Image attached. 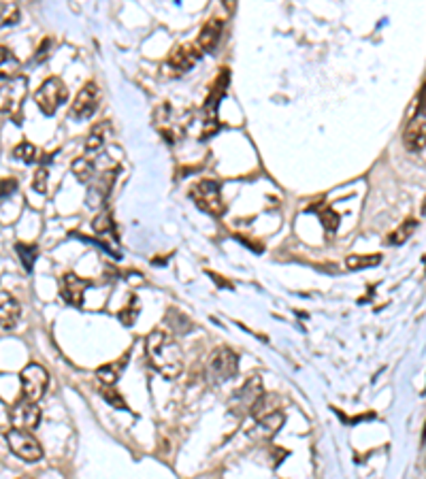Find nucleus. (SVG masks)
I'll return each instance as SVG.
<instances>
[{
	"label": "nucleus",
	"instance_id": "22",
	"mask_svg": "<svg viewBox=\"0 0 426 479\" xmlns=\"http://www.w3.org/2000/svg\"><path fill=\"white\" fill-rule=\"evenodd\" d=\"M13 158L20 160V162H24V165H32V162H37L39 151H37V147L30 141H22L20 145H15Z\"/></svg>",
	"mask_w": 426,
	"mask_h": 479
},
{
	"label": "nucleus",
	"instance_id": "9",
	"mask_svg": "<svg viewBox=\"0 0 426 479\" xmlns=\"http://www.w3.org/2000/svg\"><path fill=\"white\" fill-rule=\"evenodd\" d=\"M9 420H11V426L18 428V430H32L39 426L41 422V409L37 407V403H30L26 401V398H22V401H18L11 411H9Z\"/></svg>",
	"mask_w": 426,
	"mask_h": 479
},
{
	"label": "nucleus",
	"instance_id": "34",
	"mask_svg": "<svg viewBox=\"0 0 426 479\" xmlns=\"http://www.w3.org/2000/svg\"><path fill=\"white\" fill-rule=\"evenodd\" d=\"M422 111H424V117H426V90H424V105H422Z\"/></svg>",
	"mask_w": 426,
	"mask_h": 479
},
{
	"label": "nucleus",
	"instance_id": "19",
	"mask_svg": "<svg viewBox=\"0 0 426 479\" xmlns=\"http://www.w3.org/2000/svg\"><path fill=\"white\" fill-rule=\"evenodd\" d=\"M109 130H111V126H109L107 120H105V122H98V124L92 128V132L88 134V139H86V151H88V153H96V151L105 145Z\"/></svg>",
	"mask_w": 426,
	"mask_h": 479
},
{
	"label": "nucleus",
	"instance_id": "11",
	"mask_svg": "<svg viewBox=\"0 0 426 479\" xmlns=\"http://www.w3.org/2000/svg\"><path fill=\"white\" fill-rule=\"evenodd\" d=\"M283 422H286V416H283L281 411H273V414L260 416V418H256V424H254L250 437L258 439V441H266V439H271V437H275L279 433Z\"/></svg>",
	"mask_w": 426,
	"mask_h": 479
},
{
	"label": "nucleus",
	"instance_id": "16",
	"mask_svg": "<svg viewBox=\"0 0 426 479\" xmlns=\"http://www.w3.org/2000/svg\"><path fill=\"white\" fill-rule=\"evenodd\" d=\"M222 28H224V24H222L220 20H209V22L202 26V30H200V34H198V39H196L198 49L205 51V53H209V51L216 49L218 43H220V39H222Z\"/></svg>",
	"mask_w": 426,
	"mask_h": 479
},
{
	"label": "nucleus",
	"instance_id": "28",
	"mask_svg": "<svg viewBox=\"0 0 426 479\" xmlns=\"http://www.w3.org/2000/svg\"><path fill=\"white\" fill-rule=\"evenodd\" d=\"M136 315H138V300H136V296H130V307L126 305L120 311V319H122L126 326H130L134 319H136Z\"/></svg>",
	"mask_w": 426,
	"mask_h": 479
},
{
	"label": "nucleus",
	"instance_id": "29",
	"mask_svg": "<svg viewBox=\"0 0 426 479\" xmlns=\"http://www.w3.org/2000/svg\"><path fill=\"white\" fill-rule=\"evenodd\" d=\"M92 228H94V232H98V234L111 232V230H113V219H111V213H109V211H103L98 217H94Z\"/></svg>",
	"mask_w": 426,
	"mask_h": 479
},
{
	"label": "nucleus",
	"instance_id": "23",
	"mask_svg": "<svg viewBox=\"0 0 426 479\" xmlns=\"http://www.w3.org/2000/svg\"><path fill=\"white\" fill-rule=\"evenodd\" d=\"M415 219H407L405 224H401V228H396L390 236H388V243L390 245H401V243H405L407 238L413 234V230H415Z\"/></svg>",
	"mask_w": 426,
	"mask_h": 479
},
{
	"label": "nucleus",
	"instance_id": "1",
	"mask_svg": "<svg viewBox=\"0 0 426 479\" xmlns=\"http://www.w3.org/2000/svg\"><path fill=\"white\" fill-rule=\"evenodd\" d=\"M146 358L167 379H175L183 371V352L175 337L164 328H154L148 335Z\"/></svg>",
	"mask_w": 426,
	"mask_h": 479
},
{
	"label": "nucleus",
	"instance_id": "14",
	"mask_svg": "<svg viewBox=\"0 0 426 479\" xmlns=\"http://www.w3.org/2000/svg\"><path fill=\"white\" fill-rule=\"evenodd\" d=\"M403 145L409 151H422L426 147V117L418 115L413 117L403 134Z\"/></svg>",
	"mask_w": 426,
	"mask_h": 479
},
{
	"label": "nucleus",
	"instance_id": "15",
	"mask_svg": "<svg viewBox=\"0 0 426 479\" xmlns=\"http://www.w3.org/2000/svg\"><path fill=\"white\" fill-rule=\"evenodd\" d=\"M228 86H231V70H228V68H222V70H220V75H218V79H216V82H213V86H211V94H209V98H207V103H205V113H207L209 117H216L218 103L224 98V94H226V90H228Z\"/></svg>",
	"mask_w": 426,
	"mask_h": 479
},
{
	"label": "nucleus",
	"instance_id": "30",
	"mask_svg": "<svg viewBox=\"0 0 426 479\" xmlns=\"http://www.w3.org/2000/svg\"><path fill=\"white\" fill-rule=\"evenodd\" d=\"M103 396H105V401H107L111 407H115V409H120V411H128V405L124 403V398H122L115 390L107 388V390L103 392Z\"/></svg>",
	"mask_w": 426,
	"mask_h": 479
},
{
	"label": "nucleus",
	"instance_id": "25",
	"mask_svg": "<svg viewBox=\"0 0 426 479\" xmlns=\"http://www.w3.org/2000/svg\"><path fill=\"white\" fill-rule=\"evenodd\" d=\"M18 20H20V9L15 5H9V3L0 5V26L15 24Z\"/></svg>",
	"mask_w": 426,
	"mask_h": 479
},
{
	"label": "nucleus",
	"instance_id": "35",
	"mask_svg": "<svg viewBox=\"0 0 426 479\" xmlns=\"http://www.w3.org/2000/svg\"><path fill=\"white\" fill-rule=\"evenodd\" d=\"M422 215H426V198H424V203H422Z\"/></svg>",
	"mask_w": 426,
	"mask_h": 479
},
{
	"label": "nucleus",
	"instance_id": "36",
	"mask_svg": "<svg viewBox=\"0 0 426 479\" xmlns=\"http://www.w3.org/2000/svg\"><path fill=\"white\" fill-rule=\"evenodd\" d=\"M18 479H32V477H18Z\"/></svg>",
	"mask_w": 426,
	"mask_h": 479
},
{
	"label": "nucleus",
	"instance_id": "13",
	"mask_svg": "<svg viewBox=\"0 0 426 479\" xmlns=\"http://www.w3.org/2000/svg\"><path fill=\"white\" fill-rule=\"evenodd\" d=\"M200 56H202V51L198 49L196 43H181L179 47H175V49L171 51L169 64H171L173 68L186 72V70H190V68L200 60Z\"/></svg>",
	"mask_w": 426,
	"mask_h": 479
},
{
	"label": "nucleus",
	"instance_id": "27",
	"mask_svg": "<svg viewBox=\"0 0 426 479\" xmlns=\"http://www.w3.org/2000/svg\"><path fill=\"white\" fill-rule=\"evenodd\" d=\"M96 377L101 379V383H105L107 388H113L115 385V381H117V366L113 364H105V366H101L98 371H96Z\"/></svg>",
	"mask_w": 426,
	"mask_h": 479
},
{
	"label": "nucleus",
	"instance_id": "18",
	"mask_svg": "<svg viewBox=\"0 0 426 479\" xmlns=\"http://www.w3.org/2000/svg\"><path fill=\"white\" fill-rule=\"evenodd\" d=\"M20 68H22L20 58L9 47H0V79L9 82V79L20 77Z\"/></svg>",
	"mask_w": 426,
	"mask_h": 479
},
{
	"label": "nucleus",
	"instance_id": "8",
	"mask_svg": "<svg viewBox=\"0 0 426 479\" xmlns=\"http://www.w3.org/2000/svg\"><path fill=\"white\" fill-rule=\"evenodd\" d=\"M28 94V79L26 77H15L9 79L3 86H0V113H15L20 111L24 98Z\"/></svg>",
	"mask_w": 426,
	"mask_h": 479
},
{
	"label": "nucleus",
	"instance_id": "6",
	"mask_svg": "<svg viewBox=\"0 0 426 479\" xmlns=\"http://www.w3.org/2000/svg\"><path fill=\"white\" fill-rule=\"evenodd\" d=\"M264 394V385H262V379L258 375H254L252 379H247L233 396V401H231V409L233 414L237 416H245L250 414L252 416V409L256 407V403L262 398Z\"/></svg>",
	"mask_w": 426,
	"mask_h": 479
},
{
	"label": "nucleus",
	"instance_id": "12",
	"mask_svg": "<svg viewBox=\"0 0 426 479\" xmlns=\"http://www.w3.org/2000/svg\"><path fill=\"white\" fill-rule=\"evenodd\" d=\"M86 290H88V281L82 279L79 275H75V273H66V275L62 277V298H64L68 305L82 307V305H84Z\"/></svg>",
	"mask_w": 426,
	"mask_h": 479
},
{
	"label": "nucleus",
	"instance_id": "2",
	"mask_svg": "<svg viewBox=\"0 0 426 479\" xmlns=\"http://www.w3.org/2000/svg\"><path fill=\"white\" fill-rule=\"evenodd\" d=\"M68 98V88L64 86V82L60 77H49L41 84V88L34 94L37 107L41 109L43 115H53L58 111L60 105H64Z\"/></svg>",
	"mask_w": 426,
	"mask_h": 479
},
{
	"label": "nucleus",
	"instance_id": "26",
	"mask_svg": "<svg viewBox=\"0 0 426 479\" xmlns=\"http://www.w3.org/2000/svg\"><path fill=\"white\" fill-rule=\"evenodd\" d=\"M320 222L324 224V228L328 232H335L339 228V213L333 211L330 207H324V209H320Z\"/></svg>",
	"mask_w": 426,
	"mask_h": 479
},
{
	"label": "nucleus",
	"instance_id": "20",
	"mask_svg": "<svg viewBox=\"0 0 426 479\" xmlns=\"http://www.w3.org/2000/svg\"><path fill=\"white\" fill-rule=\"evenodd\" d=\"M73 175L77 177V181L88 184L94 179V155H84L77 158L73 162Z\"/></svg>",
	"mask_w": 426,
	"mask_h": 479
},
{
	"label": "nucleus",
	"instance_id": "7",
	"mask_svg": "<svg viewBox=\"0 0 426 479\" xmlns=\"http://www.w3.org/2000/svg\"><path fill=\"white\" fill-rule=\"evenodd\" d=\"M5 439H7L9 449H11L18 458L26 460V462H39V460L43 458V447L39 445V441L34 439V435H30L28 430L11 428V430L5 435Z\"/></svg>",
	"mask_w": 426,
	"mask_h": 479
},
{
	"label": "nucleus",
	"instance_id": "10",
	"mask_svg": "<svg viewBox=\"0 0 426 479\" xmlns=\"http://www.w3.org/2000/svg\"><path fill=\"white\" fill-rule=\"evenodd\" d=\"M96 107H98V86L94 82H88L79 90V94H77V98L73 103V109H70V113H73L77 120H90L94 115Z\"/></svg>",
	"mask_w": 426,
	"mask_h": 479
},
{
	"label": "nucleus",
	"instance_id": "31",
	"mask_svg": "<svg viewBox=\"0 0 426 479\" xmlns=\"http://www.w3.org/2000/svg\"><path fill=\"white\" fill-rule=\"evenodd\" d=\"M47 177H49V173H47V169H45V167L37 169L32 186H34V190H37L39 194H45V192H47Z\"/></svg>",
	"mask_w": 426,
	"mask_h": 479
},
{
	"label": "nucleus",
	"instance_id": "33",
	"mask_svg": "<svg viewBox=\"0 0 426 479\" xmlns=\"http://www.w3.org/2000/svg\"><path fill=\"white\" fill-rule=\"evenodd\" d=\"M49 45H51V39H45V43H41V47H39V51H37V53H39V56H37V60H39V62H41V60H45V58L49 56V53H47Z\"/></svg>",
	"mask_w": 426,
	"mask_h": 479
},
{
	"label": "nucleus",
	"instance_id": "17",
	"mask_svg": "<svg viewBox=\"0 0 426 479\" xmlns=\"http://www.w3.org/2000/svg\"><path fill=\"white\" fill-rule=\"evenodd\" d=\"M22 307L9 292H0V328H13L20 319Z\"/></svg>",
	"mask_w": 426,
	"mask_h": 479
},
{
	"label": "nucleus",
	"instance_id": "3",
	"mask_svg": "<svg viewBox=\"0 0 426 479\" xmlns=\"http://www.w3.org/2000/svg\"><path fill=\"white\" fill-rule=\"evenodd\" d=\"M239 371V356L235 350L231 347H218L216 352H213L209 356V362H207V375L211 381H228L237 375Z\"/></svg>",
	"mask_w": 426,
	"mask_h": 479
},
{
	"label": "nucleus",
	"instance_id": "5",
	"mask_svg": "<svg viewBox=\"0 0 426 479\" xmlns=\"http://www.w3.org/2000/svg\"><path fill=\"white\" fill-rule=\"evenodd\" d=\"M20 383H22V398L30 403H37L39 398H43L47 385H49V373L41 364H26L20 373Z\"/></svg>",
	"mask_w": 426,
	"mask_h": 479
},
{
	"label": "nucleus",
	"instance_id": "24",
	"mask_svg": "<svg viewBox=\"0 0 426 479\" xmlns=\"http://www.w3.org/2000/svg\"><path fill=\"white\" fill-rule=\"evenodd\" d=\"M15 252L20 254V260H22V264H24V269L26 271H32V267H34V260H37V245H30V243H18L15 245Z\"/></svg>",
	"mask_w": 426,
	"mask_h": 479
},
{
	"label": "nucleus",
	"instance_id": "32",
	"mask_svg": "<svg viewBox=\"0 0 426 479\" xmlns=\"http://www.w3.org/2000/svg\"><path fill=\"white\" fill-rule=\"evenodd\" d=\"M18 188V181L11 177V179H3L0 181V196H7V194H13Z\"/></svg>",
	"mask_w": 426,
	"mask_h": 479
},
{
	"label": "nucleus",
	"instance_id": "4",
	"mask_svg": "<svg viewBox=\"0 0 426 479\" xmlns=\"http://www.w3.org/2000/svg\"><path fill=\"white\" fill-rule=\"evenodd\" d=\"M190 194H192V200L196 203V207H198L200 211L209 213V215L220 217V215L226 211L218 181H213V179H202V181H198V184L192 188Z\"/></svg>",
	"mask_w": 426,
	"mask_h": 479
},
{
	"label": "nucleus",
	"instance_id": "21",
	"mask_svg": "<svg viewBox=\"0 0 426 479\" xmlns=\"http://www.w3.org/2000/svg\"><path fill=\"white\" fill-rule=\"evenodd\" d=\"M382 262L380 254H371V256H347L345 258V267L349 271H361V269H371L377 267Z\"/></svg>",
	"mask_w": 426,
	"mask_h": 479
}]
</instances>
